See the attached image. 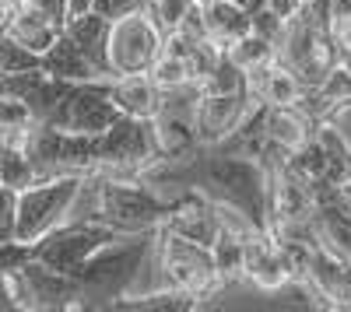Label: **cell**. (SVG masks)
<instances>
[{"label":"cell","instance_id":"d590c367","mask_svg":"<svg viewBox=\"0 0 351 312\" xmlns=\"http://www.w3.org/2000/svg\"><path fill=\"white\" fill-rule=\"evenodd\" d=\"M28 4V0H0V14H4V18H0V21H8V18H14L21 8Z\"/></svg>","mask_w":351,"mask_h":312},{"label":"cell","instance_id":"5bb4252c","mask_svg":"<svg viewBox=\"0 0 351 312\" xmlns=\"http://www.w3.org/2000/svg\"><path fill=\"white\" fill-rule=\"evenodd\" d=\"M165 229L183 235L190 242L200 246H215L225 232V218H221V204L208 200L204 193H180L176 196V211L165 221Z\"/></svg>","mask_w":351,"mask_h":312},{"label":"cell","instance_id":"484cf974","mask_svg":"<svg viewBox=\"0 0 351 312\" xmlns=\"http://www.w3.org/2000/svg\"><path fill=\"white\" fill-rule=\"evenodd\" d=\"M116 309H127V312H190V309H200V302L183 295V291L162 288V291H148V295H130Z\"/></svg>","mask_w":351,"mask_h":312},{"label":"cell","instance_id":"5b68a950","mask_svg":"<svg viewBox=\"0 0 351 312\" xmlns=\"http://www.w3.org/2000/svg\"><path fill=\"white\" fill-rule=\"evenodd\" d=\"M278 60L288 64L309 88H316L341 64V42L330 25V0H313L285 25L278 39Z\"/></svg>","mask_w":351,"mask_h":312},{"label":"cell","instance_id":"836d02e7","mask_svg":"<svg viewBox=\"0 0 351 312\" xmlns=\"http://www.w3.org/2000/svg\"><path fill=\"white\" fill-rule=\"evenodd\" d=\"M144 4H148V0H95L92 11L106 14L109 21H120V18H127L130 11H137V8H144Z\"/></svg>","mask_w":351,"mask_h":312},{"label":"cell","instance_id":"8d00e7d4","mask_svg":"<svg viewBox=\"0 0 351 312\" xmlns=\"http://www.w3.org/2000/svg\"><path fill=\"white\" fill-rule=\"evenodd\" d=\"M95 8V0H71V18H77V14H88Z\"/></svg>","mask_w":351,"mask_h":312},{"label":"cell","instance_id":"8fae6325","mask_svg":"<svg viewBox=\"0 0 351 312\" xmlns=\"http://www.w3.org/2000/svg\"><path fill=\"white\" fill-rule=\"evenodd\" d=\"M302 291L324 309H351V260L319 242L313 249Z\"/></svg>","mask_w":351,"mask_h":312},{"label":"cell","instance_id":"1f68e13d","mask_svg":"<svg viewBox=\"0 0 351 312\" xmlns=\"http://www.w3.org/2000/svg\"><path fill=\"white\" fill-rule=\"evenodd\" d=\"M28 4H32L43 18H49L56 28H67V21H71V0H28Z\"/></svg>","mask_w":351,"mask_h":312},{"label":"cell","instance_id":"e575fe53","mask_svg":"<svg viewBox=\"0 0 351 312\" xmlns=\"http://www.w3.org/2000/svg\"><path fill=\"white\" fill-rule=\"evenodd\" d=\"M267 8H271L274 14H281L285 21H291V18L306 8V0H267Z\"/></svg>","mask_w":351,"mask_h":312},{"label":"cell","instance_id":"603a6c76","mask_svg":"<svg viewBox=\"0 0 351 312\" xmlns=\"http://www.w3.org/2000/svg\"><path fill=\"white\" fill-rule=\"evenodd\" d=\"M225 53H228V60L236 64V67H243L246 74H253V70H260L263 64H271L274 56H278V42L250 28L246 36H239L236 42H228Z\"/></svg>","mask_w":351,"mask_h":312},{"label":"cell","instance_id":"4316f807","mask_svg":"<svg viewBox=\"0 0 351 312\" xmlns=\"http://www.w3.org/2000/svg\"><path fill=\"white\" fill-rule=\"evenodd\" d=\"M285 165H288V172H295V176L306 179V183L327 179V155H324V148H319V140H316V137L309 140L306 148L291 151V155L285 158Z\"/></svg>","mask_w":351,"mask_h":312},{"label":"cell","instance_id":"6da1fadb","mask_svg":"<svg viewBox=\"0 0 351 312\" xmlns=\"http://www.w3.org/2000/svg\"><path fill=\"white\" fill-rule=\"evenodd\" d=\"M165 196L180 193H204L215 204H228L243 211L256 229L271 232V214H267V161L250 158V155H232L221 148H197L186 158L158 161L141 176Z\"/></svg>","mask_w":351,"mask_h":312},{"label":"cell","instance_id":"e0dca14e","mask_svg":"<svg viewBox=\"0 0 351 312\" xmlns=\"http://www.w3.org/2000/svg\"><path fill=\"white\" fill-rule=\"evenodd\" d=\"M250 92L263 105H299L309 92V84L274 56L271 64H263L260 70L250 74Z\"/></svg>","mask_w":351,"mask_h":312},{"label":"cell","instance_id":"2e32d148","mask_svg":"<svg viewBox=\"0 0 351 312\" xmlns=\"http://www.w3.org/2000/svg\"><path fill=\"white\" fill-rule=\"evenodd\" d=\"M319 120H313L302 105H267V140L274 155H291L316 137Z\"/></svg>","mask_w":351,"mask_h":312},{"label":"cell","instance_id":"44dd1931","mask_svg":"<svg viewBox=\"0 0 351 312\" xmlns=\"http://www.w3.org/2000/svg\"><path fill=\"white\" fill-rule=\"evenodd\" d=\"M0 36H11L21 46H28L32 53H46L56 39H60V28H56L49 18H43L32 4H25L14 18L0 21Z\"/></svg>","mask_w":351,"mask_h":312},{"label":"cell","instance_id":"7402d4cb","mask_svg":"<svg viewBox=\"0 0 351 312\" xmlns=\"http://www.w3.org/2000/svg\"><path fill=\"white\" fill-rule=\"evenodd\" d=\"M316 140L327 155V179L330 183H348L351 179V140L334 120H319Z\"/></svg>","mask_w":351,"mask_h":312},{"label":"cell","instance_id":"cb8c5ba5","mask_svg":"<svg viewBox=\"0 0 351 312\" xmlns=\"http://www.w3.org/2000/svg\"><path fill=\"white\" fill-rule=\"evenodd\" d=\"M152 77L162 84V88H176V84H186L190 77V64H186V49L180 36H165V49L152 67ZM197 84V81H193Z\"/></svg>","mask_w":351,"mask_h":312},{"label":"cell","instance_id":"52a82bcc","mask_svg":"<svg viewBox=\"0 0 351 312\" xmlns=\"http://www.w3.org/2000/svg\"><path fill=\"white\" fill-rule=\"evenodd\" d=\"M123 235L130 232H116L112 224H102V221H64L46 239L32 242V260L60 274H74L88 257H95L102 246L123 239Z\"/></svg>","mask_w":351,"mask_h":312},{"label":"cell","instance_id":"30bf717a","mask_svg":"<svg viewBox=\"0 0 351 312\" xmlns=\"http://www.w3.org/2000/svg\"><path fill=\"white\" fill-rule=\"evenodd\" d=\"M120 120H123V109L106 95V84L102 81H92V84H74L71 95L49 116L46 127L67 130V133H92V137H99L109 127H116Z\"/></svg>","mask_w":351,"mask_h":312},{"label":"cell","instance_id":"4fadbf2b","mask_svg":"<svg viewBox=\"0 0 351 312\" xmlns=\"http://www.w3.org/2000/svg\"><path fill=\"white\" fill-rule=\"evenodd\" d=\"M256 105L250 84L243 92H225V95H204L197 112V137L200 148H215L225 137L236 133V127L246 120V112Z\"/></svg>","mask_w":351,"mask_h":312},{"label":"cell","instance_id":"f1b7e54d","mask_svg":"<svg viewBox=\"0 0 351 312\" xmlns=\"http://www.w3.org/2000/svg\"><path fill=\"white\" fill-rule=\"evenodd\" d=\"M39 67H43V53H32L11 36L0 39V74H21V70H39Z\"/></svg>","mask_w":351,"mask_h":312},{"label":"cell","instance_id":"4dcf8cb0","mask_svg":"<svg viewBox=\"0 0 351 312\" xmlns=\"http://www.w3.org/2000/svg\"><path fill=\"white\" fill-rule=\"evenodd\" d=\"M18 193L11 186H0V242H14L18 232Z\"/></svg>","mask_w":351,"mask_h":312},{"label":"cell","instance_id":"d4e9b609","mask_svg":"<svg viewBox=\"0 0 351 312\" xmlns=\"http://www.w3.org/2000/svg\"><path fill=\"white\" fill-rule=\"evenodd\" d=\"M0 179L11 190H28L39 183L36 161L28 158L25 144H0Z\"/></svg>","mask_w":351,"mask_h":312},{"label":"cell","instance_id":"ac0fdd59","mask_svg":"<svg viewBox=\"0 0 351 312\" xmlns=\"http://www.w3.org/2000/svg\"><path fill=\"white\" fill-rule=\"evenodd\" d=\"M43 70L53 74V77H60V81H74V84H92V81H106L109 77L67 32H60V39L43 53Z\"/></svg>","mask_w":351,"mask_h":312},{"label":"cell","instance_id":"d6986e66","mask_svg":"<svg viewBox=\"0 0 351 312\" xmlns=\"http://www.w3.org/2000/svg\"><path fill=\"white\" fill-rule=\"evenodd\" d=\"M197 8H200V18H204L208 36L218 46L236 42L239 36H246L253 28V14L239 4V0H197Z\"/></svg>","mask_w":351,"mask_h":312},{"label":"cell","instance_id":"ffe728a7","mask_svg":"<svg viewBox=\"0 0 351 312\" xmlns=\"http://www.w3.org/2000/svg\"><path fill=\"white\" fill-rule=\"evenodd\" d=\"M64 32H67L88 56H92V60H95L109 77H116V74H112V64H109V32H112V21H109L106 14H99V11L77 14V18L67 21Z\"/></svg>","mask_w":351,"mask_h":312},{"label":"cell","instance_id":"3957f363","mask_svg":"<svg viewBox=\"0 0 351 312\" xmlns=\"http://www.w3.org/2000/svg\"><path fill=\"white\" fill-rule=\"evenodd\" d=\"M162 232V229H158ZM158 232H134L109 246H102L95 257H88L74 270L77 285V309H116L134 288L141 285V270L148 267Z\"/></svg>","mask_w":351,"mask_h":312},{"label":"cell","instance_id":"74e56055","mask_svg":"<svg viewBox=\"0 0 351 312\" xmlns=\"http://www.w3.org/2000/svg\"><path fill=\"white\" fill-rule=\"evenodd\" d=\"M239 4H243V8L250 11V14H256L260 8H267V0H239Z\"/></svg>","mask_w":351,"mask_h":312},{"label":"cell","instance_id":"9c48e42d","mask_svg":"<svg viewBox=\"0 0 351 312\" xmlns=\"http://www.w3.org/2000/svg\"><path fill=\"white\" fill-rule=\"evenodd\" d=\"M162 49H165V32L158 28L148 4L130 11L120 21H112V32H109L112 74H144V70H152L155 60L162 56Z\"/></svg>","mask_w":351,"mask_h":312},{"label":"cell","instance_id":"9a60e30c","mask_svg":"<svg viewBox=\"0 0 351 312\" xmlns=\"http://www.w3.org/2000/svg\"><path fill=\"white\" fill-rule=\"evenodd\" d=\"M106 84V95L123 109V116H137V120H155L158 105H162V84L152 77V70L144 74H116Z\"/></svg>","mask_w":351,"mask_h":312},{"label":"cell","instance_id":"83f0119b","mask_svg":"<svg viewBox=\"0 0 351 312\" xmlns=\"http://www.w3.org/2000/svg\"><path fill=\"white\" fill-rule=\"evenodd\" d=\"M250 84V74L243 70V67H236L228 60V53L221 56V64L200 81V88H204V95H225V92H243Z\"/></svg>","mask_w":351,"mask_h":312},{"label":"cell","instance_id":"7c38bea8","mask_svg":"<svg viewBox=\"0 0 351 312\" xmlns=\"http://www.w3.org/2000/svg\"><path fill=\"white\" fill-rule=\"evenodd\" d=\"M243 277L250 285L263 288V291H278V288H299V277L291 270L285 246L267 232L256 229L246 235V263H243Z\"/></svg>","mask_w":351,"mask_h":312},{"label":"cell","instance_id":"ba28073f","mask_svg":"<svg viewBox=\"0 0 351 312\" xmlns=\"http://www.w3.org/2000/svg\"><path fill=\"white\" fill-rule=\"evenodd\" d=\"M200 102H204V88L193 84V81L176 84V88H162L158 116L152 120L158 148H162V161L186 158V155H193L200 148V137H197Z\"/></svg>","mask_w":351,"mask_h":312},{"label":"cell","instance_id":"f546056e","mask_svg":"<svg viewBox=\"0 0 351 312\" xmlns=\"http://www.w3.org/2000/svg\"><path fill=\"white\" fill-rule=\"evenodd\" d=\"M148 8L158 21V28L165 36H176L183 28V21L197 11V0H148Z\"/></svg>","mask_w":351,"mask_h":312},{"label":"cell","instance_id":"8992f818","mask_svg":"<svg viewBox=\"0 0 351 312\" xmlns=\"http://www.w3.org/2000/svg\"><path fill=\"white\" fill-rule=\"evenodd\" d=\"M84 176H60L43 179L18 193V232L14 242H39L56 224H64L71 214V204L81 190Z\"/></svg>","mask_w":351,"mask_h":312},{"label":"cell","instance_id":"7a4b0ae2","mask_svg":"<svg viewBox=\"0 0 351 312\" xmlns=\"http://www.w3.org/2000/svg\"><path fill=\"white\" fill-rule=\"evenodd\" d=\"M176 211V196L158 193L141 176H84L67 221H102L116 232H158Z\"/></svg>","mask_w":351,"mask_h":312},{"label":"cell","instance_id":"d6a6232c","mask_svg":"<svg viewBox=\"0 0 351 312\" xmlns=\"http://www.w3.org/2000/svg\"><path fill=\"white\" fill-rule=\"evenodd\" d=\"M285 18L281 14H274L271 8H260L256 14H253V32H260V36H267V39H281V32H285Z\"/></svg>","mask_w":351,"mask_h":312},{"label":"cell","instance_id":"277c9868","mask_svg":"<svg viewBox=\"0 0 351 312\" xmlns=\"http://www.w3.org/2000/svg\"><path fill=\"white\" fill-rule=\"evenodd\" d=\"M148 270H152V277L144 281L134 295H148V291L169 288V291H183V295H190L204 305V298H215L225 288L221 274H218V263H215V249L200 246V242H190V239L176 235L169 229L158 232Z\"/></svg>","mask_w":351,"mask_h":312}]
</instances>
